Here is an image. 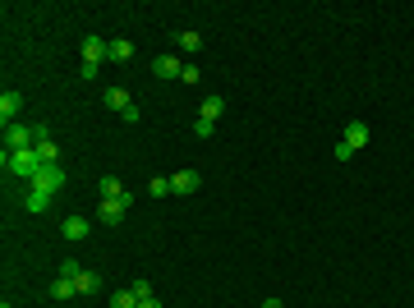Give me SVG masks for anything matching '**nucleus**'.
I'll return each instance as SVG.
<instances>
[{
    "instance_id": "f257e3e1",
    "label": "nucleus",
    "mask_w": 414,
    "mask_h": 308,
    "mask_svg": "<svg viewBox=\"0 0 414 308\" xmlns=\"http://www.w3.org/2000/svg\"><path fill=\"white\" fill-rule=\"evenodd\" d=\"M364 143H368V124L364 120H350V124H345V139L336 143V161H350Z\"/></svg>"
},
{
    "instance_id": "f03ea898",
    "label": "nucleus",
    "mask_w": 414,
    "mask_h": 308,
    "mask_svg": "<svg viewBox=\"0 0 414 308\" xmlns=\"http://www.w3.org/2000/svg\"><path fill=\"white\" fill-rule=\"evenodd\" d=\"M5 170H10V175H19V180H32V175L42 170V161H37V152H32V147H23V152H5Z\"/></svg>"
},
{
    "instance_id": "7ed1b4c3",
    "label": "nucleus",
    "mask_w": 414,
    "mask_h": 308,
    "mask_svg": "<svg viewBox=\"0 0 414 308\" xmlns=\"http://www.w3.org/2000/svg\"><path fill=\"white\" fill-rule=\"evenodd\" d=\"M28 185H32V189H42V193H51V198H56V193L65 189V170H60V161L42 166V170H37V175L28 180Z\"/></svg>"
},
{
    "instance_id": "20e7f679",
    "label": "nucleus",
    "mask_w": 414,
    "mask_h": 308,
    "mask_svg": "<svg viewBox=\"0 0 414 308\" xmlns=\"http://www.w3.org/2000/svg\"><path fill=\"white\" fill-rule=\"evenodd\" d=\"M129 202L134 198H106L102 207H97V221H102V226H120L124 212H129Z\"/></svg>"
},
{
    "instance_id": "39448f33",
    "label": "nucleus",
    "mask_w": 414,
    "mask_h": 308,
    "mask_svg": "<svg viewBox=\"0 0 414 308\" xmlns=\"http://www.w3.org/2000/svg\"><path fill=\"white\" fill-rule=\"evenodd\" d=\"M106 37H83V64H97L102 69V60H106Z\"/></svg>"
},
{
    "instance_id": "423d86ee",
    "label": "nucleus",
    "mask_w": 414,
    "mask_h": 308,
    "mask_svg": "<svg viewBox=\"0 0 414 308\" xmlns=\"http://www.w3.org/2000/svg\"><path fill=\"white\" fill-rule=\"evenodd\" d=\"M19 110H23V97H19L14 88H5V93H0V124H14Z\"/></svg>"
},
{
    "instance_id": "0eeeda50",
    "label": "nucleus",
    "mask_w": 414,
    "mask_h": 308,
    "mask_svg": "<svg viewBox=\"0 0 414 308\" xmlns=\"http://www.w3.org/2000/svg\"><path fill=\"white\" fill-rule=\"evenodd\" d=\"M92 230V226H88V216H65V221H60V235H65V239H69V244H78V239H83V235H88Z\"/></svg>"
},
{
    "instance_id": "6e6552de",
    "label": "nucleus",
    "mask_w": 414,
    "mask_h": 308,
    "mask_svg": "<svg viewBox=\"0 0 414 308\" xmlns=\"http://www.w3.org/2000/svg\"><path fill=\"white\" fill-rule=\"evenodd\" d=\"M152 74H157V78H180V74H184L180 56H170V51H166V56H157V60H152Z\"/></svg>"
},
{
    "instance_id": "1a4fd4ad",
    "label": "nucleus",
    "mask_w": 414,
    "mask_h": 308,
    "mask_svg": "<svg viewBox=\"0 0 414 308\" xmlns=\"http://www.w3.org/2000/svg\"><path fill=\"white\" fill-rule=\"evenodd\" d=\"M106 60H115V64H129V60H134V42H129V37H115V42L106 47Z\"/></svg>"
},
{
    "instance_id": "9d476101",
    "label": "nucleus",
    "mask_w": 414,
    "mask_h": 308,
    "mask_svg": "<svg viewBox=\"0 0 414 308\" xmlns=\"http://www.w3.org/2000/svg\"><path fill=\"white\" fill-rule=\"evenodd\" d=\"M198 185H203L198 170H180V175H170V189H175V193H194Z\"/></svg>"
},
{
    "instance_id": "9b49d317",
    "label": "nucleus",
    "mask_w": 414,
    "mask_h": 308,
    "mask_svg": "<svg viewBox=\"0 0 414 308\" xmlns=\"http://www.w3.org/2000/svg\"><path fill=\"white\" fill-rule=\"evenodd\" d=\"M221 110H226V97H221V93H207V97H203V110H198V115H203V120H221Z\"/></svg>"
},
{
    "instance_id": "f8f14e48",
    "label": "nucleus",
    "mask_w": 414,
    "mask_h": 308,
    "mask_svg": "<svg viewBox=\"0 0 414 308\" xmlns=\"http://www.w3.org/2000/svg\"><path fill=\"white\" fill-rule=\"evenodd\" d=\"M97 193H102V202L106 198H129V189L115 180V175H102V185H97Z\"/></svg>"
},
{
    "instance_id": "ddd939ff",
    "label": "nucleus",
    "mask_w": 414,
    "mask_h": 308,
    "mask_svg": "<svg viewBox=\"0 0 414 308\" xmlns=\"http://www.w3.org/2000/svg\"><path fill=\"white\" fill-rule=\"evenodd\" d=\"M102 102H106L111 110H120V115H124V110H129V106H134V102H129V93H124V88H106V93H102Z\"/></svg>"
},
{
    "instance_id": "4468645a",
    "label": "nucleus",
    "mask_w": 414,
    "mask_h": 308,
    "mask_svg": "<svg viewBox=\"0 0 414 308\" xmlns=\"http://www.w3.org/2000/svg\"><path fill=\"white\" fill-rule=\"evenodd\" d=\"M32 152H37V161H42V166H51V161H60V143H56V139H42Z\"/></svg>"
},
{
    "instance_id": "2eb2a0df",
    "label": "nucleus",
    "mask_w": 414,
    "mask_h": 308,
    "mask_svg": "<svg viewBox=\"0 0 414 308\" xmlns=\"http://www.w3.org/2000/svg\"><path fill=\"white\" fill-rule=\"evenodd\" d=\"M23 207H28V212H46V207H51V193H42V189L28 185V198H23Z\"/></svg>"
},
{
    "instance_id": "dca6fc26",
    "label": "nucleus",
    "mask_w": 414,
    "mask_h": 308,
    "mask_svg": "<svg viewBox=\"0 0 414 308\" xmlns=\"http://www.w3.org/2000/svg\"><path fill=\"white\" fill-rule=\"evenodd\" d=\"M74 290H78V294L102 290V276H97V272H78V276H74Z\"/></svg>"
},
{
    "instance_id": "f3484780",
    "label": "nucleus",
    "mask_w": 414,
    "mask_h": 308,
    "mask_svg": "<svg viewBox=\"0 0 414 308\" xmlns=\"http://www.w3.org/2000/svg\"><path fill=\"white\" fill-rule=\"evenodd\" d=\"M74 281H69V276H56V281H51V299H74Z\"/></svg>"
},
{
    "instance_id": "a211bd4d",
    "label": "nucleus",
    "mask_w": 414,
    "mask_h": 308,
    "mask_svg": "<svg viewBox=\"0 0 414 308\" xmlns=\"http://www.w3.org/2000/svg\"><path fill=\"white\" fill-rule=\"evenodd\" d=\"M175 47H180V51H203V37L194 28H189V32H175Z\"/></svg>"
},
{
    "instance_id": "6ab92c4d",
    "label": "nucleus",
    "mask_w": 414,
    "mask_h": 308,
    "mask_svg": "<svg viewBox=\"0 0 414 308\" xmlns=\"http://www.w3.org/2000/svg\"><path fill=\"white\" fill-rule=\"evenodd\" d=\"M111 308H138V294L129 290V285H124V290H115V294H111Z\"/></svg>"
},
{
    "instance_id": "aec40b11",
    "label": "nucleus",
    "mask_w": 414,
    "mask_h": 308,
    "mask_svg": "<svg viewBox=\"0 0 414 308\" xmlns=\"http://www.w3.org/2000/svg\"><path fill=\"white\" fill-rule=\"evenodd\" d=\"M175 189H170V180L166 175H152V198H170Z\"/></svg>"
},
{
    "instance_id": "412c9836",
    "label": "nucleus",
    "mask_w": 414,
    "mask_h": 308,
    "mask_svg": "<svg viewBox=\"0 0 414 308\" xmlns=\"http://www.w3.org/2000/svg\"><path fill=\"white\" fill-rule=\"evenodd\" d=\"M129 290H134V294H138V304H143V299H152V281H143V276H138Z\"/></svg>"
},
{
    "instance_id": "4be33fe9",
    "label": "nucleus",
    "mask_w": 414,
    "mask_h": 308,
    "mask_svg": "<svg viewBox=\"0 0 414 308\" xmlns=\"http://www.w3.org/2000/svg\"><path fill=\"white\" fill-rule=\"evenodd\" d=\"M194 134H198V139H212V134H216V124H212V120H203V115H198V120H194Z\"/></svg>"
},
{
    "instance_id": "5701e85b",
    "label": "nucleus",
    "mask_w": 414,
    "mask_h": 308,
    "mask_svg": "<svg viewBox=\"0 0 414 308\" xmlns=\"http://www.w3.org/2000/svg\"><path fill=\"white\" fill-rule=\"evenodd\" d=\"M180 78L189 83V88H198V78H203V74H198V64H184V74H180Z\"/></svg>"
},
{
    "instance_id": "b1692460",
    "label": "nucleus",
    "mask_w": 414,
    "mask_h": 308,
    "mask_svg": "<svg viewBox=\"0 0 414 308\" xmlns=\"http://www.w3.org/2000/svg\"><path fill=\"white\" fill-rule=\"evenodd\" d=\"M78 272H83V267H78V262H74V258H65V262H60V276H69V281H74V276H78Z\"/></svg>"
},
{
    "instance_id": "393cba45",
    "label": "nucleus",
    "mask_w": 414,
    "mask_h": 308,
    "mask_svg": "<svg viewBox=\"0 0 414 308\" xmlns=\"http://www.w3.org/2000/svg\"><path fill=\"white\" fill-rule=\"evenodd\" d=\"M138 308H161V299H157V294H152V299H143V304H138Z\"/></svg>"
},
{
    "instance_id": "a878e982",
    "label": "nucleus",
    "mask_w": 414,
    "mask_h": 308,
    "mask_svg": "<svg viewBox=\"0 0 414 308\" xmlns=\"http://www.w3.org/2000/svg\"><path fill=\"white\" fill-rule=\"evenodd\" d=\"M262 308H286V304H281V299H267V304H262Z\"/></svg>"
},
{
    "instance_id": "bb28decb",
    "label": "nucleus",
    "mask_w": 414,
    "mask_h": 308,
    "mask_svg": "<svg viewBox=\"0 0 414 308\" xmlns=\"http://www.w3.org/2000/svg\"><path fill=\"white\" fill-rule=\"evenodd\" d=\"M0 308H10V304H0Z\"/></svg>"
}]
</instances>
